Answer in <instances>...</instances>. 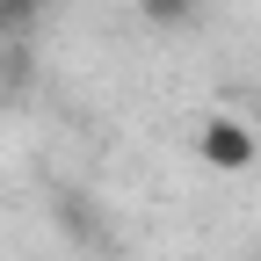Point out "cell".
Wrapping results in <instances>:
<instances>
[{
	"label": "cell",
	"instance_id": "6da1fadb",
	"mask_svg": "<svg viewBox=\"0 0 261 261\" xmlns=\"http://www.w3.org/2000/svg\"><path fill=\"white\" fill-rule=\"evenodd\" d=\"M196 160H203L211 174H247L261 160V130L247 116H232V109H218V116L196 123Z\"/></svg>",
	"mask_w": 261,
	"mask_h": 261
},
{
	"label": "cell",
	"instance_id": "7a4b0ae2",
	"mask_svg": "<svg viewBox=\"0 0 261 261\" xmlns=\"http://www.w3.org/2000/svg\"><path fill=\"white\" fill-rule=\"evenodd\" d=\"M138 15L152 29H196L203 22V0H138Z\"/></svg>",
	"mask_w": 261,
	"mask_h": 261
},
{
	"label": "cell",
	"instance_id": "3957f363",
	"mask_svg": "<svg viewBox=\"0 0 261 261\" xmlns=\"http://www.w3.org/2000/svg\"><path fill=\"white\" fill-rule=\"evenodd\" d=\"M44 15V0H0V29H29Z\"/></svg>",
	"mask_w": 261,
	"mask_h": 261
},
{
	"label": "cell",
	"instance_id": "277c9868",
	"mask_svg": "<svg viewBox=\"0 0 261 261\" xmlns=\"http://www.w3.org/2000/svg\"><path fill=\"white\" fill-rule=\"evenodd\" d=\"M254 261H261V254H254Z\"/></svg>",
	"mask_w": 261,
	"mask_h": 261
}]
</instances>
